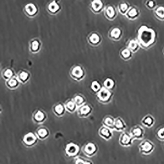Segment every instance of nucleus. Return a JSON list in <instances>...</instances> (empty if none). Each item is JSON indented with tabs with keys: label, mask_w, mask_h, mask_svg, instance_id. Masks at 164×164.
Masks as SVG:
<instances>
[{
	"label": "nucleus",
	"mask_w": 164,
	"mask_h": 164,
	"mask_svg": "<svg viewBox=\"0 0 164 164\" xmlns=\"http://www.w3.org/2000/svg\"><path fill=\"white\" fill-rule=\"evenodd\" d=\"M133 52L127 47H124L119 52V55L124 61H128L133 57Z\"/></svg>",
	"instance_id": "obj_17"
},
{
	"label": "nucleus",
	"mask_w": 164,
	"mask_h": 164,
	"mask_svg": "<svg viewBox=\"0 0 164 164\" xmlns=\"http://www.w3.org/2000/svg\"><path fill=\"white\" fill-rule=\"evenodd\" d=\"M48 9L50 11H51L52 13H55L59 9V6L56 3L55 1H53L49 4V5L48 6Z\"/></svg>",
	"instance_id": "obj_36"
},
{
	"label": "nucleus",
	"mask_w": 164,
	"mask_h": 164,
	"mask_svg": "<svg viewBox=\"0 0 164 164\" xmlns=\"http://www.w3.org/2000/svg\"><path fill=\"white\" fill-rule=\"evenodd\" d=\"M79 146L76 144L70 142L68 144L65 148L67 155L69 157H76L79 152Z\"/></svg>",
	"instance_id": "obj_7"
},
{
	"label": "nucleus",
	"mask_w": 164,
	"mask_h": 164,
	"mask_svg": "<svg viewBox=\"0 0 164 164\" xmlns=\"http://www.w3.org/2000/svg\"><path fill=\"white\" fill-rule=\"evenodd\" d=\"M20 82L19 81L17 76H14L13 78L6 80V85L9 88L14 89L19 86Z\"/></svg>",
	"instance_id": "obj_20"
},
{
	"label": "nucleus",
	"mask_w": 164,
	"mask_h": 164,
	"mask_svg": "<svg viewBox=\"0 0 164 164\" xmlns=\"http://www.w3.org/2000/svg\"><path fill=\"white\" fill-rule=\"evenodd\" d=\"M38 136L36 134L30 132L25 135L23 138V143L27 147H32L38 142Z\"/></svg>",
	"instance_id": "obj_5"
},
{
	"label": "nucleus",
	"mask_w": 164,
	"mask_h": 164,
	"mask_svg": "<svg viewBox=\"0 0 164 164\" xmlns=\"http://www.w3.org/2000/svg\"><path fill=\"white\" fill-rule=\"evenodd\" d=\"M103 85L108 89L112 90L115 86V81L112 78H107L103 82Z\"/></svg>",
	"instance_id": "obj_30"
},
{
	"label": "nucleus",
	"mask_w": 164,
	"mask_h": 164,
	"mask_svg": "<svg viewBox=\"0 0 164 164\" xmlns=\"http://www.w3.org/2000/svg\"><path fill=\"white\" fill-rule=\"evenodd\" d=\"M46 115L43 111L37 110L33 115V120L36 123L41 124L46 120Z\"/></svg>",
	"instance_id": "obj_14"
},
{
	"label": "nucleus",
	"mask_w": 164,
	"mask_h": 164,
	"mask_svg": "<svg viewBox=\"0 0 164 164\" xmlns=\"http://www.w3.org/2000/svg\"><path fill=\"white\" fill-rule=\"evenodd\" d=\"M115 119L111 116H107L103 118V124L107 127L112 130H114V124Z\"/></svg>",
	"instance_id": "obj_27"
},
{
	"label": "nucleus",
	"mask_w": 164,
	"mask_h": 164,
	"mask_svg": "<svg viewBox=\"0 0 164 164\" xmlns=\"http://www.w3.org/2000/svg\"><path fill=\"white\" fill-rule=\"evenodd\" d=\"M136 39L140 47L148 50L152 48L156 43L157 33L152 28L144 25L138 28Z\"/></svg>",
	"instance_id": "obj_1"
},
{
	"label": "nucleus",
	"mask_w": 164,
	"mask_h": 164,
	"mask_svg": "<svg viewBox=\"0 0 164 164\" xmlns=\"http://www.w3.org/2000/svg\"><path fill=\"white\" fill-rule=\"evenodd\" d=\"M70 76L73 79L76 80H81L84 78L85 71L83 68L79 66H76L72 68L70 72Z\"/></svg>",
	"instance_id": "obj_6"
},
{
	"label": "nucleus",
	"mask_w": 164,
	"mask_h": 164,
	"mask_svg": "<svg viewBox=\"0 0 164 164\" xmlns=\"http://www.w3.org/2000/svg\"><path fill=\"white\" fill-rule=\"evenodd\" d=\"M26 11L30 15H34L36 13L37 11V7L33 4L27 5L25 7Z\"/></svg>",
	"instance_id": "obj_33"
},
{
	"label": "nucleus",
	"mask_w": 164,
	"mask_h": 164,
	"mask_svg": "<svg viewBox=\"0 0 164 164\" xmlns=\"http://www.w3.org/2000/svg\"><path fill=\"white\" fill-rule=\"evenodd\" d=\"M127 127L125 122L120 117L115 119L114 124V130L120 132L123 131L125 130Z\"/></svg>",
	"instance_id": "obj_19"
},
{
	"label": "nucleus",
	"mask_w": 164,
	"mask_h": 164,
	"mask_svg": "<svg viewBox=\"0 0 164 164\" xmlns=\"http://www.w3.org/2000/svg\"><path fill=\"white\" fill-rule=\"evenodd\" d=\"M91 89L95 92L98 93L102 88L101 84L98 81H93L91 85Z\"/></svg>",
	"instance_id": "obj_35"
},
{
	"label": "nucleus",
	"mask_w": 164,
	"mask_h": 164,
	"mask_svg": "<svg viewBox=\"0 0 164 164\" xmlns=\"http://www.w3.org/2000/svg\"><path fill=\"white\" fill-rule=\"evenodd\" d=\"M157 136L159 140H164V127L159 129L157 132Z\"/></svg>",
	"instance_id": "obj_38"
},
{
	"label": "nucleus",
	"mask_w": 164,
	"mask_h": 164,
	"mask_svg": "<svg viewBox=\"0 0 164 164\" xmlns=\"http://www.w3.org/2000/svg\"><path fill=\"white\" fill-rule=\"evenodd\" d=\"M76 164H92L90 161L84 159L82 157H77L76 158L75 161Z\"/></svg>",
	"instance_id": "obj_37"
},
{
	"label": "nucleus",
	"mask_w": 164,
	"mask_h": 164,
	"mask_svg": "<svg viewBox=\"0 0 164 164\" xmlns=\"http://www.w3.org/2000/svg\"><path fill=\"white\" fill-rule=\"evenodd\" d=\"M16 76L18 79L19 81L20 82V83L24 84L29 80L30 78V74L27 71L22 70L19 72Z\"/></svg>",
	"instance_id": "obj_26"
},
{
	"label": "nucleus",
	"mask_w": 164,
	"mask_h": 164,
	"mask_svg": "<svg viewBox=\"0 0 164 164\" xmlns=\"http://www.w3.org/2000/svg\"><path fill=\"white\" fill-rule=\"evenodd\" d=\"M90 41L94 44H98L101 41V37L97 34H93L90 37Z\"/></svg>",
	"instance_id": "obj_34"
},
{
	"label": "nucleus",
	"mask_w": 164,
	"mask_h": 164,
	"mask_svg": "<svg viewBox=\"0 0 164 164\" xmlns=\"http://www.w3.org/2000/svg\"><path fill=\"white\" fill-rule=\"evenodd\" d=\"M127 47L135 53L138 52L140 48V45L137 39H129L127 43Z\"/></svg>",
	"instance_id": "obj_16"
},
{
	"label": "nucleus",
	"mask_w": 164,
	"mask_h": 164,
	"mask_svg": "<svg viewBox=\"0 0 164 164\" xmlns=\"http://www.w3.org/2000/svg\"><path fill=\"white\" fill-rule=\"evenodd\" d=\"M14 74L13 70L10 68H7L3 72L2 74V76L6 80H7L13 77L14 76Z\"/></svg>",
	"instance_id": "obj_32"
},
{
	"label": "nucleus",
	"mask_w": 164,
	"mask_h": 164,
	"mask_svg": "<svg viewBox=\"0 0 164 164\" xmlns=\"http://www.w3.org/2000/svg\"><path fill=\"white\" fill-rule=\"evenodd\" d=\"M66 111V110L64 105L61 103H58L53 107V113L58 116H63Z\"/></svg>",
	"instance_id": "obj_23"
},
{
	"label": "nucleus",
	"mask_w": 164,
	"mask_h": 164,
	"mask_svg": "<svg viewBox=\"0 0 164 164\" xmlns=\"http://www.w3.org/2000/svg\"><path fill=\"white\" fill-rule=\"evenodd\" d=\"M74 102L76 103V105L78 107V108L80 107L82 105H84L86 102L85 99L82 95H76L74 99H73Z\"/></svg>",
	"instance_id": "obj_29"
},
{
	"label": "nucleus",
	"mask_w": 164,
	"mask_h": 164,
	"mask_svg": "<svg viewBox=\"0 0 164 164\" xmlns=\"http://www.w3.org/2000/svg\"><path fill=\"white\" fill-rule=\"evenodd\" d=\"M140 15V11L138 7L131 6L125 16L130 20L134 21L138 18Z\"/></svg>",
	"instance_id": "obj_9"
},
{
	"label": "nucleus",
	"mask_w": 164,
	"mask_h": 164,
	"mask_svg": "<svg viewBox=\"0 0 164 164\" xmlns=\"http://www.w3.org/2000/svg\"><path fill=\"white\" fill-rule=\"evenodd\" d=\"M39 43L37 41H34L32 43V49L34 51H36L39 48Z\"/></svg>",
	"instance_id": "obj_39"
},
{
	"label": "nucleus",
	"mask_w": 164,
	"mask_h": 164,
	"mask_svg": "<svg viewBox=\"0 0 164 164\" xmlns=\"http://www.w3.org/2000/svg\"><path fill=\"white\" fill-rule=\"evenodd\" d=\"M105 14L109 20H113L117 17L118 13L116 8L114 6L109 5L105 9Z\"/></svg>",
	"instance_id": "obj_13"
},
{
	"label": "nucleus",
	"mask_w": 164,
	"mask_h": 164,
	"mask_svg": "<svg viewBox=\"0 0 164 164\" xmlns=\"http://www.w3.org/2000/svg\"><path fill=\"white\" fill-rule=\"evenodd\" d=\"M36 135L38 138L43 140L46 139L49 135V132L48 129L44 127L39 128L36 131Z\"/></svg>",
	"instance_id": "obj_21"
},
{
	"label": "nucleus",
	"mask_w": 164,
	"mask_h": 164,
	"mask_svg": "<svg viewBox=\"0 0 164 164\" xmlns=\"http://www.w3.org/2000/svg\"><path fill=\"white\" fill-rule=\"evenodd\" d=\"M153 13L158 20L162 21H164V6H157L153 10Z\"/></svg>",
	"instance_id": "obj_22"
},
{
	"label": "nucleus",
	"mask_w": 164,
	"mask_h": 164,
	"mask_svg": "<svg viewBox=\"0 0 164 164\" xmlns=\"http://www.w3.org/2000/svg\"><path fill=\"white\" fill-rule=\"evenodd\" d=\"M78 113L80 117H87L92 113L93 109L90 105L84 104L78 108Z\"/></svg>",
	"instance_id": "obj_12"
},
{
	"label": "nucleus",
	"mask_w": 164,
	"mask_h": 164,
	"mask_svg": "<svg viewBox=\"0 0 164 164\" xmlns=\"http://www.w3.org/2000/svg\"><path fill=\"white\" fill-rule=\"evenodd\" d=\"M134 140V138H133L130 133L125 132L120 135L119 142L120 145L122 146L129 147L133 144Z\"/></svg>",
	"instance_id": "obj_4"
},
{
	"label": "nucleus",
	"mask_w": 164,
	"mask_h": 164,
	"mask_svg": "<svg viewBox=\"0 0 164 164\" xmlns=\"http://www.w3.org/2000/svg\"><path fill=\"white\" fill-rule=\"evenodd\" d=\"M66 110L68 112L73 113L78 109V107L74 100H68L64 104Z\"/></svg>",
	"instance_id": "obj_25"
},
{
	"label": "nucleus",
	"mask_w": 164,
	"mask_h": 164,
	"mask_svg": "<svg viewBox=\"0 0 164 164\" xmlns=\"http://www.w3.org/2000/svg\"><path fill=\"white\" fill-rule=\"evenodd\" d=\"M145 6L148 9L153 11L158 5L156 0H146L145 3Z\"/></svg>",
	"instance_id": "obj_31"
},
{
	"label": "nucleus",
	"mask_w": 164,
	"mask_h": 164,
	"mask_svg": "<svg viewBox=\"0 0 164 164\" xmlns=\"http://www.w3.org/2000/svg\"><path fill=\"white\" fill-rule=\"evenodd\" d=\"M155 122L154 118H153V116L148 114L144 117L142 120V123L143 125L144 126L146 127L150 128L153 126Z\"/></svg>",
	"instance_id": "obj_24"
},
{
	"label": "nucleus",
	"mask_w": 164,
	"mask_h": 164,
	"mask_svg": "<svg viewBox=\"0 0 164 164\" xmlns=\"http://www.w3.org/2000/svg\"><path fill=\"white\" fill-rule=\"evenodd\" d=\"M113 93L111 90L105 87H102L97 95V98L100 103H109L113 98Z\"/></svg>",
	"instance_id": "obj_2"
},
{
	"label": "nucleus",
	"mask_w": 164,
	"mask_h": 164,
	"mask_svg": "<svg viewBox=\"0 0 164 164\" xmlns=\"http://www.w3.org/2000/svg\"><path fill=\"white\" fill-rule=\"evenodd\" d=\"M131 7L128 2H126L125 1H122L118 4L117 9L121 14L125 15Z\"/></svg>",
	"instance_id": "obj_18"
},
{
	"label": "nucleus",
	"mask_w": 164,
	"mask_h": 164,
	"mask_svg": "<svg viewBox=\"0 0 164 164\" xmlns=\"http://www.w3.org/2000/svg\"><path fill=\"white\" fill-rule=\"evenodd\" d=\"M112 131V130L109 128L103 126L99 130V134L102 138L105 140H109L113 137V133Z\"/></svg>",
	"instance_id": "obj_15"
},
{
	"label": "nucleus",
	"mask_w": 164,
	"mask_h": 164,
	"mask_svg": "<svg viewBox=\"0 0 164 164\" xmlns=\"http://www.w3.org/2000/svg\"><path fill=\"white\" fill-rule=\"evenodd\" d=\"M130 133L135 140H141L144 136V130L140 126L136 125L131 128Z\"/></svg>",
	"instance_id": "obj_10"
},
{
	"label": "nucleus",
	"mask_w": 164,
	"mask_h": 164,
	"mask_svg": "<svg viewBox=\"0 0 164 164\" xmlns=\"http://www.w3.org/2000/svg\"><path fill=\"white\" fill-rule=\"evenodd\" d=\"M92 7L96 12H100L103 9V2L101 0H94L92 2Z\"/></svg>",
	"instance_id": "obj_28"
},
{
	"label": "nucleus",
	"mask_w": 164,
	"mask_h": 164,
	"mask_svg": "<svg viewBox=\"0 0 164 164\" xmlns=\"http://www.w3.org/2000/svg\"><path fill=\"white\" fill-rule=\"evenodd\" d=\"M154 145L152 142L149 140H145L141 142L138 148L141 153L144 155H149L153 152L154 150Z\"/></svg>",
	"instance_id": "obj_3"
},
{
	"label": "nucleus",
	"mask_w": 164,
	"mask_h": 164,
	"mask_svg": "<svg viewBox=\"0 0 164 164\" xmlns=\"http://www.w3.org/2000/svg\"><path fill=\"white\" fill-rule=\"evenodd\" d=\"M163 54H164V48H163Z\"/></svg>",
	"instance_id": "obj_40"
},
{
	"label": "nucleus",
	"mask_w": 164,
	"mask_h": 164,
	"mask_svg": "<svg viewBox=\"0 0 164 164\" xmlns=\"http://www.w3.org/2000/svg\"><path fill=\"white\" fill-rule=\"evenodd\" d=\"M97 151L98 147L93 142H88L83 147V153L88 157H92L95 155Z\"/></svg>",
	"instance_id": "obj_8"
},
{
	"label": "nucleus",
	"mask_w": 164,
	"mask_h": 164,
	"mask_svg": "<svg viewBox=\"0 0 164 164\" xmlns=\"http://www.w3.org/2000/svg\"><path fill=\"white\" fill-rule=\"evenodd\" d=\"M123 35V31L121 28L115 27L111 29L109 33V37L112 40L119 41L121 40Z\"/></svg>",
	"instance_id": "obj_11"
}]
</instances>
